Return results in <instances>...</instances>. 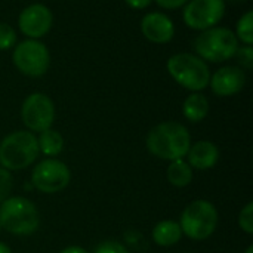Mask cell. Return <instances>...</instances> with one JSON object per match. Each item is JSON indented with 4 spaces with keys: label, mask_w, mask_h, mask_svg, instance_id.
<instances>
[{
    "label": "cell",
    "mask_w": 253,
    "mask_h": 253,
    "mask_svg": "<svg viewBox=\"0 0 253 253\" xmlns=\"http://www.w3.org/2000/svg\"><path fill=\"white\" fill-rule=\"evenodd\" d=\"M191 147L188 129L179 122H162L147 135V150L168 162L184 159Z\"/></svg>",
    "instance_id": "6da1fadb"
},
{
    "label": "cell",
    "mask_w": 253,
    "mask_h": 253,
    "mask_svg": "<svg viewBox=\"0 0 253 253\" xmlns=\"http://www.w3.org/2000/svg\"><path fill=\"white\" fill-rule=\"evenodd\" d=\"M240 42L237 40L233 30L227 27H212L200 31L194 40V52L205 62H225L234 58Z\"/></svg>",
    "instance_id": "7a4b0ae2"
},
{
    "label": "cell",
    "mask_w": 253,
    "mask_h": 253,
    "mask_svg": "<svg viewBox=\"0 0 253 253\" xmlns=\"http://www.w3.org/2000/svg\"><path fill=\"white\" fill-rule=\"evenodd\" d=\"M0 225L15 236H30L39 230L40 215L34 203L25 197H7L0 203Z\"/></svg>",
    "instance_id": "3957f363"
},
{
    "label": "cell",
    "mask_w": 253,
    "mask_h": 253,
    "mask_svg": "<svg viewBox=\"0 0 253 253\" xmlns=\"http://www.w3.org/2000/svg\"><path fill=\"white\" fill-rule=\"evenodd\" d=\"M166 68L179 86L191 92H202L209 86L211 70L208 62L196 53H175L168 59Z\"/></svg>",
    "instance_id": "277c9868"
},
{
    "label": "cell",
    "mask_w": 253,
    "mask_h": 253,
    "mask_svg": "<svg viewBox=\"0 0 253 253\" xmlns=\"http://www.w3.org/2000/svg\"><path fill=\"white\" fill-rule=\"evenodd\" d=\"M37 136L30 130H16L0 142V166L7 170H22L39 156Z\"/></svg>",
    "instance_id": "5b68a950"
},
{
    "label": "cell",
    "mask_w": 253,
    "mask_h": 253,
    "mask_svg": "<svg viewBox=\"0 0 253 253\" xmlns=\"http://www.w3.org/2000/svg\"><path fill=\"white\" fill-rule=\"evenodd\" d=\"M218 211L208 200H194L182 211L179 225L188 239L202 242L209 239L218 228Z\"/></svg>",
    "instance_id": "8992f818"
},
{
    "label": "cell",
    "mask_w": 253,
    "mask_h": 253,
    "mask_svg": "<svg viewBox=\"0 0 253 253\" xmlns=\"http://www.w3.org/2000/svg\"><path fill=\"white\" fill-rule=\"evenodd\" d=\"M12 62L19 73L28 77H42L50 65V53L44 43L27 39L13 47Z\"/></svg>",
    "instance_id": "52a82bcc"
},
{
    "label": "cell",
    "mask_w": 253,
    "mask_h": 253,
    "mask_svg": "<svg viewBox=\"0 0 253 253\" xmlns=\"http://www.w3.org/2000/svg\"><path fill=\"white\" fill-rule=\"evenodd\" d=\"M71 179L68 166L56 159H44L31 173V185L44 194H55L67 188Z\"/></svg>",
    "instance_id": "ba28073f"
},
{
    "label": "cell",
    "mask_w": 253,
    "mask_h": 253,
    "mask_svg": "<svg viewBox=\"0 0 253 253\" xmlns=\"http://www.w3.org/2000/svg\"><path fill=\"white\" fill-rule=\"evenodd\" d=\"M21 119L30 132L40 133L52 127L55 120V104L46 93L34 92L24 99L21 107Z\"/></svg>",
    "instance_id": "9c48e42d"
},
{
    "label": "cell",
    "mask_w": 253,
    "mask_h": 253,
    "mask_svg": "<svg viewBox=\"0 0 253 253\" xmlns=\"http://www.w3.org/2000/svg\"><path fill=\"white\" fill-rule=\"evenodd\" d=\"M225 15V0H190L182 10L187 27L203 31L216 27Z\"/></svg>",
    "instance_id": "30bf717a"
},
{
    "label": "cell",
    "mask_w": 253,
    "mask_h": 253,
    "mask_svg": "<svg viewBox=\"0 0 253 253\" xmlns=\"http://www.w3.org/2000/svg\"><path fill=\"white\" fill-rule=\"evenodd\" d=\"M53 24V15L50 9L42 3H33L24 7L18 16L19 31L28 39L39 40L44 37Z\"/></svg>",
    "instance_id": "8fae6325"
},
{
    "label": "cell",
    "mask_w": 253,
    "mask_h": 253,
    "mask_svg": "<svg viewBox=\"0 0 253 253\" xmlns=\"http://www.w3.org/2000/svg\"><path fill=\"white\" fill-rule=\"evenodd\" d=\"M246 84L245 70L237 65H227L211 74L209 86L218 96H233L243 90Z\"/></svg>",
    "instance_id": "7c38bea8"
},
{
    "label": "cell",
    "mask_w": 253,
    "mask_h": 253,
    "mask_svg": "<svg viewBox=\"0 0 253 253\" xmlns=\"http://www.w3.org/2000/svg\"><path fill=\"white\" fill-rule=\"evenodd\" d=\"M141 33L151 43L165 44L173 39L175 24L163 12H150L141 19Z\"/></svg>",
    "instance_id": "4fadbf2b"
},
{
    "label": "cell",
    "mask_w": 253,
    "mask_h": 253,
    "mask_svg": "<svg viewBox=\"0 0 253 253\" xmlns=\"http://www.w3.org/2000/svg\"><path fill=\"white\" fill-rule=\"evenodd\" d=\"M188 165L197 170H208L212 169L219 160V150L211 141H199L191 144L188 153Z\"/></svg>",
    "instance_id": "5bb4252c"
},
{
    "label": "cell",
    "mask_w": 253,
    "mask_h": 253,
    "mask_svg": "<svg viewBox=\"0 0 253 253\" xmlns=\"http://www.w3.org/2000/svg\"><path fill=\"white\" fill-rule=\"evenodd\" d=\"M184 117L191 123H199L209 114V101L202 92L190 93L182 104Z\"/></svg>",
    "instance_id": "9a60e30c"
},
{
    "label": "cell",
    "mask_w": 253,
    "mask_h": 253,
    "mask_svg": "<svg viewBox=\"0 0 253 253\" xmlns=\"http://www.w3.org/2000/svg\"><path fill=\"white\" fill-rule=\"evenodd\" d=\"M181 237H182V230L179 222L170 219L162 221L153 228V240L157 246L162 248L175 246L176 243H179Z\"/></svg>",
    "instance_id": "2e32d148"
},
{
    "label": "cell",
    "mask_w": 253,
    "mask_h": 253,
    "mask_svg": "<svg viewBox=\"0 0 253 253\" xmlns=\"http://www.w3.org/2000/svg\"><path fill=\"white\" fill-rule=\"evenodd\" d=\"M37 145H39L40 153H43L44 156L52 159V157H56V156H59L62 153V150H64V138L58 130L49 127V129L39 133Z\"/></svg>",
    "instance_id": "e0dca14e"
},
{
    "label": "cell",
    "mask_w": 253,
    "mask_h": 253,
    "mask_svg": "<svg viewBox=\"0 0 253 253\" xmlns=\"http://www.w3.org/2000/svg\"><path fill=\"white\" fill-rule=\"evenodd\" d=\"M168 181L176 188H185L193 181V168L182 159L169 163L166 170Z\"/></svg>",
    "instance_id": "ac0fdd59"
},
{
    "label": "cell",
    "mask_w": 253,
    "mask_h": 253,
    "mask_svg": "<svg viewBox=\"0 0 253 253\" xmlns=\"http://www.w3.org/2000/svg\"><path fill=\"white\" fill-rule=\"evenodd\" d=\"M236 37L239 42H242L245 46H252L253 44V12L248 10L245 15H242V18L237 21L236 25V31H234Z\"/></svg>",
    "instance_id": "d6986e66"
},
{
    "label": "cell",
    "mask_w": 253,
    "mask_h": 253,
    "mask_svg": "<svg viewBox=\"0 0 253 253\" xmlns=\"http://www.w3.org/2000/svg\"><path fill=\"white\" fill-rule=\"evenodd\" d=\"M16 44V31L7 22H0V50H9Z\"/></svg>",
    "instance_id": "ffe728a7"
},
{
    "label": "cell",
    "mask_w": 253,
    "mask_h": 253,
    "mask_svg": "<svg viewBox=\"0 0 253 253\" xmlns=\"http://www.w3.org/2000/svg\"><path fill=\"white\" fill-rule=\"evenodd\" d=\"M239 227L246 233L253 234V203L249 202L239 213Z\"/></svg>",
    "instance_id": "44dd1931"
},
{
    "label": "cell",
    "mask_w": 253,
    "mask_h": 253,
    "mask_svg": "<svg viewBox=\"0 0 253 253\" xmlns=\"http://www.w3.org/2000/svg\"><path fill=\"white\" fill-rule=\"evenodd\" d=\"M13 188V179L7 169L0 166V203H3L7 197H10Z\"/></svg>",
    "instance_id": "7402d4cb"
},
{
    "label": "cell",
    "mask_w": 253,
    "mask_h": 253,
    "mask_svg": "<svg viewBox=\"0 0 253 253\" xmlns=\"http://www.w3.org/2000/svg\"><path fill=\"white\" fill-rule=\"evenodd\" d=\"M234 58L240 64V68L251 70L253 67V47L252 46H239Z\"/></svg>",
    "instance_id": "603a6c76"
},
{
    "label": "cell",
    "mask_w": 253,
    "mask_h": 253,
    "mask_svg": "<svg viewBox=\"0 0 253 253\" xmlns=\"http://www.w3.org/2000/svg\"><path fill=\"white\" fill-rule=\"evenodd\" d=\"M93 253H129V251L119 242L114 240H105L101 245L95 248Z\"/></svg>",
    "instance_id": "cb8c5ba5"
},
{
    "label": "cell",
    "mask_w": 253,
    "mask_h": 253,
    "mask_svg": "<svg viewBox=\"0 0 253 253\" xmlns=\"http://www.w3.org/2000/svg\"><path fill=\"white\" fill-rule=\"evenodd\" d=\"M160 7L163 9H169V10H175V9H181L184 7L190 0H154Z\"/></svg>",
    "instance_id": "d4e9b609"
},
{
    "label": "cell",
    "mask_w": 253,
    "mask_h": 253,
    "mask_svg": "<svg viewBox=\"0 0 253 253\" xmlns=\"http://www.w3.org/2000/svg\"><path fill=\"white\" fill-rule=\"evenodd\" d=\"M125 3H126L129 7H132V9L141 10V9L148 7V6L153 3V0H125Z\"/></svg>",
    "instance_id": "484cf974"
},
{
    "label": "cell",
    "mask_w": 253,
    "mask_h": 253,
    "mask_svg": "<svg viewBox=\"0 0 253 253\" xmlns=\"http://www.w3.org/2000/svg\"><path fill=\"white\" fill-rule=\"evenodd\" d=\"M59 253H87V251L80 248V246H68V248H65L64 251H61Z\"/></svg>",
    "instance_id": "4316f807"
},
{
    "label": "cell",
    "mask_w": 253,
    "mask_h": 253,
    "mask_svg": "<svg viewBox=\"0 0 253 253\" xmlns=\"http://www.w3.org/2000/svg\"><path fill=\"white\" fill-rule=\"evenodd\" d=\"M0 253H12L9 246H6L4 243H0Z\"/></svg>",
    "instance_id": "83f0119b"
},
{
    "label": "cell",
    "mask_w": 253,
    "mask_h": 253,
    "mask_svg": "<svg viewBox=\"0 0 253 253\" xmlns=\"http://www.w3.org/2000/svg\"><path fill=\"white\" fill-rule=\"evenodd\" d=\"M245 253H253V246H249V248L246 249V252Z\"/></svg>",
    "instance_id": "f1b7e54d"
},
{
    "label": "cell",
    "mask_w": 253,
    "mask_h": 253,
    "mask_svg": "<svg viewBox=\"0 0 253 253\" xmlns=\"http://www.w3.org/2000/svg\"><path fill=\"white\" fill-rule=\"evenodd\" d=\"M230 1H243V0H230Z\"/></svg>",
    "instance_id": "f546056e"
},
{
    "label": "cell",
    "mask_w": 253,
    "mask_h": 253,
    "mask_svg": "<svg viewBox=\"0 0 253 253\" xmlns=\"http://www.w3.org/2000/svg\"><path fill=\"white\" fill-rule=\"evenodd\" d=\"M0 230H1V225H0Z\"/></svg>",
    "instance_id": "4dcf8cb0"
}]
</instances>
